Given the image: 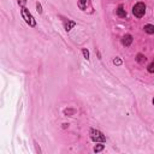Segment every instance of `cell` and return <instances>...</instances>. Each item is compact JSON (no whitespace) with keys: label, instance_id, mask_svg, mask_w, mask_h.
Listing matches in <instances>:
<instances>
[{"label":"cell","instance_id":"3957f363","mask_svg":"<svg viewBox=\"0 0 154 154\" xmlns=\"http://www.w3.org/2000/svg\"><path fill=\"white\" fill-rule=\"evenodd\" d=\"M145 12H146V5L143 3H137L132 7V13L135 15V17H137V18L143 17Z\"/></svg>","mask_w":154,"mask_h":154},{"label":"cell","instance_id":"9a60e30c","mask_svg":"<svg viewBox=\"0 0 154 154\" xmlns=\"http://www.w3.org/2000/svg\"><path fill=\"white\" fill-rule=\"evenodd\" d=\"M18 4L21 5L22 7H24V5L27 4V0H18Z\"/></svg>","mask_w":154,"mask_h":154},{"label":"cell","instance_id":"2e32d148","mask_svg":"<svg viewBox=\"0 0 154 154\" xmlns=\"http://www.w3.org/2000/svg\"><path fill=\"white\" fill-rule=\"evenodd\" d=\"M153 104H154V98H153Z\"/></svg>","mask_w":154,"mask_h":154},{"label":"cell","instance_id":"7c38bea8","mask_svg":"<svg viewBox=\"0 0 154 154\" xmlns=\"http://www.w3.org/2000/svg\"><path fill=\"white\" fill-rule=\"evenodd\" d=\"M83 55H84V58H86V59L88 60L89 59V52H88V49H86V48H83Z\"/></svg>","mask_w":154,"mask_h":154},{"label":"cell","instance_id":"7a4b0ae2","mask_svg":"<svg viewBox=\"0 0 154 154\" xmlns=\"http://www.w3.org/2000/svg\"><path fill=\"white\" fill-rule=\"evenodd\" d=\"M21 12H22L23 18L25 19V22H27L30 27H35V25H36V21H35V18L31 16V13L29 12V10H27L25 7H22Z\"/></svg>","mask_w":154,"mask_h":154},{"label":"cell","instance_id":"30bf717a","mask_svg":"<svg viewBox=\"0 0 154 154\" xmlns=\"http://www.w3.org/2000/svg\"><path fill=\"white\" fill-rule=\"evenodd\" d=\"M104 149V145H96L95 147H94V152H100V150H102Z\"/></svg>","mask_w":154,"mask_h":154},{"label":"cell","instance_id":"ba28073f","mask_svg":"<svg viewBox=\"0 0 154 154\" xmlns=\"http://www.w3.org/2000/svg\"><path fill=\"white\" fill-rule=\"evenodd\" d=\"M136 60H137V63H140V64H143V63L146 62V57H145L143 54H137Z\"/></svg>","mask_w":154,"mask_h":154},{"label":"cell","instance_id":"8992f818","mask_svg":"<svg viewBox=\"0 0 154 154\" xmlns=\"http://www.w3.org/2000/svg\"><path fill=\"white\" fill-rule=\"evenodd\" d=\"M145 31L147 34H154V25H152V24L145 25Z\"/></svg>","mask_w":154,"mask_h":154},{"label":"cell","instance_id":"52a82bcc","mask_svg":"<svg viewBox=\"0 0 154 154\" xmlns=\"http://www.w3.org/2000/svg\"><path fill=\"white\" fill-rule=\"evenodd\" d=\"M76 25V23L75 22H72V21H68V23L65 24V29L68 30V31H70L71 30V28H73Z\"/></svg>","mask_w":154,"mask_h":154},{"label":"cell","instance_id":"4fadbf2b","mask_svg":"<svg viewBox=\"0 0 154 154\" xmlns=\"http://www.w3.org/2000/svg\"><path fill=\"white\" fill-rule=\"evenodd\" d=\"M113 64L114 65H122V60L119 59V58H116V59H113Z\"/></svg>","mask_w":154,"mask_h":154},{"label":"cell","instance_id":"5bb4252c","mask_svg":"<svg viewBox=\"0 0 154 154\" xmlns=\"http://www.w3.org/2000/svg\"><path fill=\"white\" fill-rule=\"evenodd\" d=\"M36 9H37V12H38V13H42V7H41V4H40V3H36Z\"/></svg>","mask_w":154,"mask_h":154},{"label":"cell","instance_id":"8fae6325","mask_svg":"<svg viewBox=\"0 0 154 154\" xmlns=\"http://www.w3.org/2000/svg\"><path fill=\"white\" fill-rule=\"evenodd\" d=\"M147 69H148V72H154V60H153L149 65H148V68H147Z\"/></svg>","mask_w":154,"mask_h":154},{"label":"cell","instance_id":"6da1fadb","mask_svg":"<svg viewBox=\"0 0 154 154\" xmlns=\"http://www.w3.org/2000/svg\"><path fill=\"white\" fill-rule=\"evenodd\" d=\"M90 139L94 142H101V143H104L106 141V137L104 136V134L99 130H95V129L90 130Z\"/></svg>","mask_w":154,"mask_h":154},{"label":"cell","instance_id":"5b68a950","mask_svg":"<svg viewBox=\"0 0 154 154\" xmlns=\"http://www.w3.org/2000/svg\"><path fill=\"white\" fill-rule=\"evenodd\" d=\"M117 15H118V17H122V18H124V17H126V11L124 10V7L121 5L118 9H117Z\"/></svg>","mask_w":154,"mask_h":154},{"label":"cell","instance_id":"9c48e42d","mask_svg":"<svg viewBox=\"0 0 154 154\" xmlns=\"http://www.w3.org/2000/svg\"><path fill=\"white\" fill-rule=\"evenodd\" d=\"M88 0H80V3H78V6L81 7V10H84L86 9V4H87Z\"/></svg>","mask_w":154,"mask_h":154},{"label":"cell","instance_id":"277c9868","mask_svg":"<svg viewBox=\"0 0 154 154\" xmlns=\"http://www.w3.org/2000/svg\"><path fill=\"white\" fill-rule=\"evenodd\" d=\"M131 42H132V36H131V35L128 34V35L123 36V38H122V44H123L124 46H130Z\"/></svg>","mask_w":154,"mask_h":154}]
</instances>
